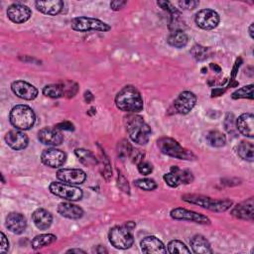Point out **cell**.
<instances>
[{"label": "cell", "instance_id": "obj_38", "mask_svg": "<svg viewBox=\"0 0 254 254\" xmlns=\"http://www.w3.org/2000/svg\"><path fill=\"white\" fill-rule=\"evenodd\" d=\"M133 151L132 146L130 145V143L126 140L121 141V142L118 144V156L122 159L131 156Z\"/></svg>", "mask_w": 254, "mask_h": 254}, {"label": "cell", "instance_id": "obj_53", "mask_svg": "<svg viewBox=\"0 0 254 254\" xmlns=\"http://www.w3.org/2000/svg\"><path fill=\"white\" fill-rule=\"evenodd\" d=\"M249 35H250L251 39H253V23L249 27Z\"/></svg>", "mask_w": 254, "mask_h": 254}, {"label": "cell", "instance_id": "obj_49", "mask_svg": "<svg viewBox=\"0 0 254 254\" xmlns=\"http://www.w3.org/2000/svg\"><path fill=\"white\" fill-rule=\"evenodd\" d=\"M84 100H86V102H88V103H90L94 100V96L91 92L88 91V92L84 93Z\"/></svg>", "mask_w": 254, "mask_h": 254}, {"label": "cell", "instance_id": "obj_28", "mask_svg": "<svg viewBox=\"0 0 254 254\" xmlns=\"http://www.w3.org/2000/svg\"><path fill=\"white\" fill-rule=\"evenodd\" d=\"M75 153H76V156L78 158V161L81 164H83L84 166L93 167L98 163L95 154L90 150L79 148V149H76Z\"/></svg>", "mask_w": 254, "mask_h": 254}, {"label": "cell", "instance_id": "obj_48", "mask_svg": "<svg viewBox=\"0 0 254 254\" xmlns=\"http://www.w3.org/2000/svg\"><path fill=\"white\" fill-rule=\"evenodd\" d=\"M126 1H122V0H116V1H112L110 3V7L112 10L115 11H118L120 9H122L125 5H126Z\"/></svg>", "mask_w": 254, "mask_h": 254}, {"label": "cell", "instance_id": "obj_50", "mask_svg": "<svg viewBox=\"0 0 254 254\" xmlns=\"http://www.w3.org/2000/svg\"><path fill=\"white\" fill-rule=\"evenodd\" d=\"M94 252H96V253H107L108 251H107V249H105L103 246H101V245H98L96 248H94V250H93Z\"/></svg>", "mask_w": 254, "mask_h": 254}, {"label": "cell", "instance_id": "obj_41", "mask_svg": "<svg viewBox=\"0 0 254 254\" xmlns=\"http://www.w3.org/2000/svg\"><path fill=\"white\" fill-rule=\"evenodd\" d=\"M138 171L142 175H150L153 172V166L149 162L142 161L138 164Z\"/></svg>", "mask_w": 254, "mask_h": 254}, {"label": "cell", "instance_id": "obj_18", "mask_svg": "<svg viewBox=\"0 0 254 254\" xmlns=\"http://www.w3.org/2000/svg\"><path fill=\"white\" fill-rule=\"evenodd\" d=\"M6 228L12 234H21L25 232L27 228V219L26 217L19 213H10L6 216Z\"/></svg>", "mask_w": 254, "mask_h": 254}, {"label": "cell", "instance_id": "obj_30", "mask_svg": "<svg viewBox=\"0 0 254 254\" xmlns=\"http://www.w3.org/2000/svg\"><path fill=\"white\" fill-rule=\"evenodd\" d=\"M57 240V236L51 234H40L37 235L33 238L32 242H31V246L33 249H40L42 247L48 246L50 244H52L53 242H55Z\"/></svg>", "mask_w": 254, "mask_h": 254}, {"label": "cell", "instance_id": "obj_43", "mask_svg": "<svg viewBox=\"0 0 254 254\" xmlns=\"http://www.w3.org/2000/svg\"><path fill=\"white\" fill-rule=\"evenodd\" d=\"M200 2L195 1V0H183V1H179V5L183 9L187 10H193L199 6Z\"/></svg>", "mask_w": 254, "mask_h": 254}, {"label": "cell", "instance_id": "obj_13", "mask_svg": "<svg viewBox=\"0 0 254 254\" xmlns=\"http://www.w3.org/2000/svg\"><path fill=\"white\" fill-rule=\"evenodd\" d=\"M57 178L66 184L80 185L87 180V174L80 169H60L57 172Z\"/></svg>", "mask_w": 254, "mask_h": 254}, {"label": "cell", "instance_id": "obj_47", "mask_svg": "<svg viewBox=\"0 0 254 254\" xmlns=\"http://www.w3.org/2000/svg\"><path fill=\"white\" fill-rule=\"evenodd\" d=\"M56 128H58L59 130H66V131H73L75 129V126L72 122H69V121H64V122H61L59 124L56 125Z\"/></svg>", "mask_w": 254, "mask_h": 254}, {"label": "cell", "instance_id": "obj_8", "mask_svg": "<svg viewBox=\"0 0 254 254\" xmlns=\"http://www.w3.org/2000/svg\"><path fill=\"white\" fill-rule=\"evenodd\" d=\"M49 189L53 195L72 202L79 201L83 195V193L79 188L63 182H53L51 183Z\"/></svg>", "mask_w": 254, "mask_h": 254}, {"label": "cell", "instance_id": "obj_34", "mask_svg": "<svg viewBox=\"0 0 254 254\" xmlns=\"http://www.w3.org/2000/svg\"><path fill=\"white\" fill-rule=\"evenodd\" d=\"M191 54L196 61H205L209 57V49L201 45H195L191 50Z\"/></svg>", "mask_w": 254, "mask_h": 254}, {"label": "cell", "instance_id": "obj_40", "mask_svg": "<svg viewBox=\"0 0 254 254\" xmlns=\"http://www.w3.org/2000/svg\"><path fill=\"white\" fill-rule=\"evenodd\" d=\"M157 4L165 11L170 13L173 17H176L177 15H180V13L178 12V10L170 3V2H167V1H158Z\"/></svg>", "mask_w": 254, "mask_h": 254}, {"label": "cell", "instance_id": "obj_26", "mask_svg": "<svg viewBox=\"0 0 254 254\" xmlns=\"http://www.w3.org/2000/svg\"><path fill=\"white\" fill-rule=\"evenodd\" d=\"M167 42L172 47L181 49V48H184L187 46V44L189 42V37L184 31L175 30L174 32H172L170 34V36L168 37Z\"/></svg>", "mask_w": 254, "mask_h": 254}, {"label": "cell", "instance_id": "obj_45", "mask_svg": "<svg viewBox=\"0 0 254 254\" xmlns=\"http://www.w3.org/2000/svg\"><path fill=\"white\" fill-rule=\"evenodd\" d=\"M118 188H119L122 192H124V193H126V194H129L130 189H129L128 182L126 181V179H125L121 174L118 176Z\"/></svg>", "mask_w": 254, "mask_h": 254}, {"label": "cell", "instance_id": "obj_14", "mask_svg": "<svg viewBox=\"0 0 254 254\" xmlns=\"http://www.w3.org/2000/svg\"><path fill=\"white\" fill-rule=\"evenodd\" d=\"M67 160V155L56 148H50L43 151L41 155V161L44 165L50 168H60L62 167Z\"/></svg>", "mask_w": 254, "mask_h": 254}, {"label": "cell", "instance_id": "obj_33", "mask_svg": "<svg viewBox=\"0 0 254 254\" xmlns=\"http://www.w3.org/2000/svg\"><path fill=\"white\" fill-rule=\"evenodd\" d=\"M171 172L175 173L179 177V179L181 181V184H190V183H192L194 181L193 174L189 170H181L179 167L173 166L171 168Z\"/></svg>", "mask_w": 254, "mask_h": 254}, {"label": "cell", "instance_id": "obj_46", "mask_svg": "<svg viewBox=\"0 0 254 254\" xmlns=\"http://www.w3.org/2000/svg\"><path fill=\"white\" fill-rule=\"evenodd\" d=\"M9 250V241L6 237V235L1 233V243H0V253H6Z\"/></svg>", "mask_w": 254, "mask_h": 254}, {"label": "cell", "instance_id": "obj_21", "mask_svg": "<svg viewBox=\"0 0 254 254\" xmlns=\"http://www.w3.org/2000/svg\"><path fill=\"white\" fill-rule=\"evenodd\" d=\"M253 208H254L253 199L250 197V199L247 200L246 202H242L237 206H235L232 211V215L240 219L252 220L254 215Z\"/></svg>", "mask_w": 254, "mask_h": 254}, {"label": "cell", "instance_id": "obj_39", "mask_svg": "<svg viewBox=\"0 0 254 254\" xmlns=\"http://www.w3.org/2000/svg\"><path fill=\"white\" fill-rule=\"evenodd\" d=\"M164 181L166 182L167 185H169L172 188H177L178 186L181 185V181H180L179 177L173 172H170V173L164 175Z\"/></svg>", "mask_w": 254, "mask_h": 254}, {"label": "cell", "instance_id": "obj_23", "mask_svg": "<svg viewBox=\"0 0 254 254\" xmlns=\"http://www.w3.org/2000/svg\"><path fill=\"white\" fill-rule=\"evenodd\" d=\"M32 219L37 229L45 231L51 227L53 215L45 209H37L32 215Z\"/></svg>", "mask_w": 254, "mask_h": 254}, {"label": "cell", "instance_id": "obj_32", "mask_svg": "<svg viewBox=\"0 0 254 254\" xmlns=\"http://www.w3.org/2000/svg\"><path fill=\"white\" fill-rule=\"evenodd\" d=\"M99 162H100V172L102 174V177L109 181V179L112 177V171H111V165L109 163V160L104 152H100L99 155Z\"/></svg>", "mask_w": 254, "mask_h": 254}, {"label": "cell", "instance_id": "obj_31", "mask_svg": "<svg viewBox=\"0 0 254 254\" xmlns=\"http://www.w3.org/2000/svg\"><path fill=\"white\" fill-rule=\"evenodd\" d=\"M207 141L211 146L218 148L224 146L225 143H227V137L217 130H213L207 134Z\"/></svg>", "mask_w": 254, "mask_h": 254}, {"label": "cell", "instance_id": "obj_51", "mask_svg": "<svg viewBox=\"0 0 254 254\" xmlns=\"http://www.w3.org/2000/svg\"><path fill=\"white\" fill-rule=\"evenodd\" d=\"M211 69L212 70H214V71H215V73H220V71H221V69H220V67H218L217 65H215V64H211Z\"/></svg>", "mask_w": 254, "mask_h": 254}, {"label": "cell", "instance_id": "obj_12", "mask_svg": "<svg viewBox=\"0 0 254 254\" xmlns=\"http://www.w3.org/2000/svg\"><path fill=\"white\" fill-rule=\"evenodd\" d=\"M11 90L16 97L25 100H33L38 96V90L29 82L24 80H16L12 82Z\"/></svg>", "mask_w": 254, "mask_h": 254}, {"label": "cell", "instance_id": "obj_17", "mask_svg": "<svg viewBox=\"0 0 254 254\" xmlns=\"http://www.w3.org/2000/svg\"><path fill=\"white\" fill-rule=\"evenodd\" d=\"M196 97L191 92H183L174 102V106L180 115H188L195 107Z\"/></svg>", "mask_w": 254, "mask_h": 254}, {"label": "cell", "instance_id": "obj_29", "mask_svg": "<svg viewBox=\"0 0 254 254\" xmlns=\"http://www.w3.org/2000/svg\"><path fill=\"white\" fill-rule=\"evenodd\" d=\"M43 95L51 98H60L65 97V90L63 83L48 84L43 89Z\"/></svg>", "mask_w": 254, "mask_h": 254}, {"label": "cell", "instance_id": "obj_16", "mask_svg": "<svg viewBox=\"0 0 254 254\" xmlns=\"http://www.w3.org/2000/svg\"><path fill=\"white\" fill-rule=\"evenodd\" d=\"M32 15L31 9L27 5L21 3H14L7 9L8 18L16 24H22L30 19Z\"/></svg>", "mask_w": 254, "mask_h": 254}, {"label": "cell", "instance_id": "obj_19", "mask_svg": "<svg viewBox=\"0 0 254 254\" xmlns=\"http://www.w3.org/2000/svg\"><path fill=\"white\" fill-rule=\"evenodd\" d=\"M143 253H167L164 243L156 236H146L140 242Z\"/></svg>", "mask_w": 254, "mask_h": 254}, {"label": "cell", "instance_id": "obj_37", "mask_svg": "<svg viewBox=\"0 0 254 254\" xmlns=\"http://www.w3.org/2000/svg\"><path fill=\"white\" fill-rule=\"evenodd\" d=\"M134 184L139 189L143 190V191H147V192L154 191L157 188L156 182L152 179H147V178L146 179H138L134 182Z\"/></svg>", "mask_w": 254, "mask_h": 254}, {"label": "cell", "instance_id": "obj_1", "mask_svg": "<svg viewBox=\"0 0 254 254\" xmlns=\"http://www.w3.org/2000/svg\"><path fill=\"white\" fill-rule=\"evenodd\" d=\"M126 131L133 142L139 145H145L151 136V128L143 117L130 114L124 117Z\"/></svg>", "mask_w": 254, "mask_h": 254}, {"label": "cell", "instance_id": "obj_25", "mask_svg": "<svg viewBox=\"0 0 254 254\" xmlns=\"http://www.w3.org/2000/svg\"><path fill=\"white\" fill-rule=\"evenodd\" d=\"M191 246L192 249L195 253L196 254H208V253H213V249L211 247L210 242L208 239L203 236V235H195L191 239Z\"/></svg>", "mask_w": 254, "mask_h": 254}, {"label": "cell", "instance_id": "obj_52", "mask_svg": "<svg viewBox=\"0 0 254 254\" xmlns=\"http://www.w3.org/2000/svg\"><path fill=\"white\" fill-rule=\"evenodd\" d=\"M67 252L68 253H86V251H83L81 249H70Z\"/></svg>", "mask_w": 254, "mask_h": 254}, {"label": "cell", "instance_id": "obj_42", "mask_svg": "<svg viewBox=\"0 0 254 254\" xmlns=\"http://www.w3.org/2000/svg\"><path fill=\"white\" fill-rule=\"evenodd\" d=\"M63 86L65 90V96H68L69 98H73L78 92V86L74 82H64Z\"/></svg>", "mask_w": 254, "mask_h": 254}, {"label": "cell", "instance_id": "obj_27", "mask_svg": "<svg viewBox=\"0 0 254 254\" xmlns=\"http://www.w3.org/2000/svg\"><path fill=\"white\" fill-rule=\"evenodd\" d=\"M237 155L244 161L253 162L254 160V146L251 142L241 141L236 147Z\"/></svg>", "mask_w": 254, "mask_h": 254}, {"label": "cell", "instance_id": "obj_6", "mask_svg": "<svg viewBox=\"0 0 254 254\" xmlns=\"http://www.w3.org/2000/svg\"><path fill=\"white\" fill-rule=\"evenodd\" d=\"M72 29L78 32H89V31H99L107 32L111 29V27L98 19L91 17H76L71 22Z\"/></svg>", "mask_w": 254, "mask_h": 254}, {"label": "cell", "instance_id": "obj_4", "mask_svg": "<svg viewBox=\"0 0 254 254\" xmlns=\"http://www.w3.org/2000/svg\"><path fill=\"white\" fill-rule=\"evenodd\" d=\"M182 199L187 203L197 205L204 209L217 213L228 211L233 206V201L231 200H215L212 197L199 195H185L182 196Z\"/></svg>", "mask_w": 254, "mask_h": 254}, {"label": "cell", "instance_id": "obj_15", "mask_svg": "<svg viewBox=\"0 0 254 254\" xmlns=\"http://www.w3.org/2000/svg\"><path fill=\"white\" fill-rule=\"evenodd\" d=\"M5 142L10 148L18 151L23 150L28 146L29 139H28V136L22 130L13 129L6 133Z\"/></svg>", "mask_w": 254, "mask_h": 254}, {"label": "cell", "instance_id": "obj_7", "mask_svg": "<svg viewBox=\"0 0 254 254\" xmlns=\"http://www.w3.org/2000/svg\"><path fill=\"white\" fill-rule=\"evenodd\" d=\"M109 241L117 249H128L134 243V237L132 230L128 229L126 225L112 228L108 234Z\"/></svg>", "mask_w": 254, "mask_h": 254}, {"label": "cell", "instance_id": "obj_24", "mask_svg": "<svg viewBox=\"0 0 254 254\" xmlns=\"http://www.w3.org/2000/svg\"><path fill=\"white\" fill-rule=\"evenodd\" d=\"M58 213L67 218L70 219H78L82 217L83 211L77 205L72 203H61L58 207Z\"/></svg>", "mask_w": 254, "mask_h": 254}, {"label": "cell", "instance_id": "obj_44", "mask_svg": "<svg viewBox=\"0 0 254 254\" xmlns=\"http://www.w3.org/2000/svg\"><path fill=\"white\" fill-rule=\"evenodd\" d=\"M224 126H225V129H227V131L229 132H232L234 128V115H231L229 114L227 116V117H225V120H224Z\"/></svg>", "mask_w": 254, "mask_h": 254}, {"label": "cell", "instance_id": "obj_22", "mask_svg": "<svg viewBox=\"0 0 254 254\" xmlns=\"http://www.w3.org/2000/svg\"><path fill=\"white\" fill-rule=\"evenodd\" d=\"M36 8L46 15H57L62 12L64 8V2L61 0H49V1H37L35 2Z\"/></svg>", "mask_w": 254, "mask_h": 254}, {"label": "cell", "instance_id": "obj_2", "mask_svg": "<svg viewBox=\"0 0 254 254\" xmlns=\"http://www.w3.org/2000/svg\"><path fill=\"white\" fill-rule=\"evenodd\" d=\"M117 108L128 114H137L143 109V98L133 86L124 87L116 97Z\"/></svg>", "mask_w": 254, "mask_h": 254}, {"label": "cell", "instance_id": "obj_5", "mask_svg": "<svg viewBox=\"0 0 254 254\" xmlns=\"http://www.w3.org/2000/svg\"><path fill=\"white\" fill-rule=\"evenodd\" d=\"M157 146L160 151L167 156L189 161L195 159V156L191 151L183 148L175 139L170 137H162L158 139Z\"/></svg>", "mask_w": 254, "mask_h": 254}, {"label": "cell", "instance_id": "obj_10", "mask_svg": "<svg viewBox=\"0 0 254 254\" xmlns=\"http://www.w3.org/2000/svg\"><path fill=\"white\" fill-rule=\"evenodd\" d=\"M170 215L172 218L177 220H187V221H194L195 223L200 224H210L211 220L208 216L195 213L184 208H176L171 211Z\"/></svg>", "mask_w": 254, "mask_h": 254}, {"label": "cell", "instance_id": "obj_11", "mask_svg": "<svg viewBox=\"0 0 254 254\" xmlns=\"http://www.w3.org/2000/svg\"><path fill=\"white\" fill-rule=\"evenodd\" d=\"M38 139L41 143L48 146H59L62 144L64 136L58 128L45 127L38 133Z\"/></svg>", "mask_w": 254, "mask_h": 254}, {"label": "cell", "instance_id": "obj_9", "mask_svg": "<svg viewBox=\"0 0 254 254\" xmlns=\"http://www.w3.org/2000/svg\"><path fill=\"white\" fill-rule=\"evenodd\" d=\"M195 21L202 29L212 30L218 25L219 15L213 9H203L195 14Z\"/></svg>", "mask_w": 254, "mask_h": 254}, {"label": "cell", "instance_id": "obj_20", "mask_svg": "<svg viewBox=\"0 0 254 254\" xmlns=\"http://www.w3.org/2000/svg\"><path fill=\"white\" fill-rule=\"evenodd\" d=\"M237 130L245 137L254 136V117L251 114H243L236 120Z\"/></svg>", "mask_w": 254, "mask_h": 254}, {"label": "cell", "instance_id": "obj_3", "mask_svg": "<svg viewBox=\"0 0 254 254\" xmlns=\"http://www.w3.org/2000/svg\"><path fill=\"white\" fill-rule=\"evenodd\" d=\"M9 119L11 124L19 130H29L32 128L36 121L34 110L28 105L19 104L14 106L11 111Z\"/></svg>", "mask_w": 254, "mask_h": 254}, {"label": "cell", "instance_id": "obj_35", "mask_svg": "<svg viewBox=\"0 0 254 254\" xmlns=\"http://www.w3.org/2000/svg\"><path fill=\"white\" fill-rule=\"evenodd\" d=\"M169 253H191V250L180 240H172L168 244Z\"/></svg>", "mask_w": 254, "mask_h": 254}, {"label": "cell", "instance_id": "obj_36", "mask_svg": "<svg viewBox=\"0 0 254 254\" xmlns=\"http://www.w3.org/2000/svg\"><path fill=\"white\" fill-rule=\"evenodd\" d=\"M232 98L234 99H239V98L253 99V84H249V86H245L237 90L233 94Z\"/></svg>", "mask_w": 254, "mask_h": 254}]
</instances>
